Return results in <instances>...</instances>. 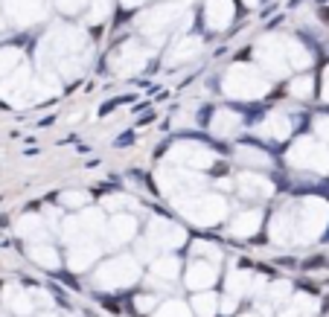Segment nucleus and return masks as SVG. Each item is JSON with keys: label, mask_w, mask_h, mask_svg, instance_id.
<instances>
[{"label": "nucleus", "mask_w": 329, "mask_h": 317, "mask_svg": "<svg viewBox=\"0 0 329 317\" xmlns=\"http://www.w3.org/2000/svg\"><path fill=\"white\" fill-rule=\"evenodd\" d=\"M175 207L181 210L184 218H189L192 224H201V227H213L224 218L227 212V201L222 195H187V198H178Z\"/></svg>", "instance_id": "f257e3e1"}, {"label": "nucleus", "mask_w": 329, "mask_h": 317, "mask_svg": "<svg viewBox=\"0 0 329 317\" xmlns=\"http://www.w3.org/2000/svg\"><path fill=\"white\" fill-rule=\"evenodd\" d=\"M224 94L230 99H259L268 94V82L248 64H236L224 76Z\"/></svg>", "instance_id": "f03ea898"}, {"label": "nucleus", "mask_w": 329, "mask_h": 317, "mask_svg": "<svg viewBox=\"0 0 329 317\" xmlns=\"http://www.w3.org/2000/svg\"><path fill=\"white\" fill-rule=\"evenodd\" d=\"M169 163H175L178 169H207V166L216 163V154L201 146V143H192V140H181L169 149Z\"/></svg>", "instance_id": "7ed1b4c3"}, {"label": "nucleus", "mask_w": 329, "mask_h": 317, "mask_svg": "<svg viewBox=\"0 0 329 317\" xmlns=\"http://www.w3.org/2000/svg\"><path fill=\"white\" fill-rule=\"evenodd\" d=\"M157 180H160L163 195H169L172 201L187 198V195H195V192L201 189V184H204V177L195 175L192 169H178V172L166 169V172H160V175H157Z\"/></svg>", "instance_id": "20e7f679"}, {"label": "nucleus", "mask_w": 329, "mask_h": 317, "mask_svg": "<svg viewBox=\"0 0 329 317\" xmlns=\"http://www.w3.org/2000/svg\"><path fill=\"white\" fill-rule=\"evenodd\" d=\"M149 239L157 242V245L163 247H178L187 242V233H184V227L175 221H166V218H154L149 224Z\"/></svg>", "instance_id": "39448f33"}, {"label": "nucleus", "mask_w": 329, "mask_h": 317, "mask_svg": "<svg viewBox=\"0 0 329 317\" xmlns=\"http://www.w3.org/2000/svg\"><path fill=\"white\" fill-rule=\"evenodd\" d=\"M99 277H102V282H108V285H126V282H131L137 277V265H134L129 256H119V259H114V262H108L105 268L99 270Z\"/></svg>", "instance_id": "423d86ee"}, {"label": "nucleus", "mask_w": 329, "mask_h": 317, "mask_svg": "<svg viewBox=\"0 0 329 317\" xmlns=\"http://www.w3.org/2000/svg\"><path fill=\"white\" fill-rule=\"evenodd\" d=\"M289 160H292L294 166H312V169H317V172H323V169H326V163H323L326 157L317 152V149H315L309 140H300V143H297L292 152H289Z\"/></svg>", "instance_id": "0eeeda50"}, {"label": "nucleus", "mask_w": 329, "mask_h": 317, "mask_svg": "<svg viewBox=\"0 0 329 317\" xmlns=\"http://www.w3.org/2000/svg\"><path fill=\"white\" fill-rule=\"evenodd\" d=\"M239 192L248 195V198H268L271 192H274V184H271L265 175L242 172V175H239Z\"/></svg>", "instance_id": "6e6552de"}, {"label": "nucleus", "mask_w": 329, "mask_h": 317, "mask_svg": "<svg viewBox=\"0 0 329 317\" xmlns=\"http://www.w3.org/2000/svg\"><path fill=\"white\" fill-rule=\"evenodd\" d=\"M105 230H108V239L114 245H122V242L134 239V233H137V218L134 215H126V212H117Z\"/></svg>", "instance_id": "1a4fd4ad"}, {"label": "nucleus", "mask_w": 329, "mask_h": 317, "mask_svg": "<svg viewBox=\"0 0 329 317\" xmlns=\"http://www.w3.org/2000/svg\"><path fill=\"white\" fill-rule=\"evenodd\" d=\"M259 134L268 137V140H285L292 134V122L282 114H268V117L259 122Z\"/></svg>", "instance_id": "9d476101"}, {"label": "nucleus", "mask_w": 329, "mask_h": 317, "mask_svg": "<svg viewBox=\"0 0 329 317\" xmlns=\"http://www.w3.org/2000/svg\"><path fill=\"white\" fill-rule=\"evenodd\" d=\"M239 125H242V117L236 111H216L213 114V122H210L216 137H233L236 131H239Z\"/></svg>", "instance_id": "9b49d317"}, {"label": "nucleus", "mask_w": 329, "mask_h": 317, "mask_svg": "<svg viewBox=\"0 0 329 317\" xmlns=\"http://www.w3.org/2000/svg\"><path fill=\"white\" fill-rule=\"evenodd\" d=\"M259 224H262V212L259 210H242L233 218V233L248 239V236H254L259 230Z\"/></svg>", "instance_id": "f8f14e48"}, {"label": "nucleus", "mask_w": 329, "mask_h": 317, "mask_svg": "<svg viewBox=\"0 0 329 317\" xmlns=\"http://www.w3.org/2000/svg\"><path fill=\"white\" fill-rule=\"evenodd\" d=\"M323 218H326V204L323 201H306L303 204V230H312V233H317L320 230V224H323Z\"/></svg>", "instance_id": "ddd939ff"}, {"label": "nucleus", "mask_w": 329, "mask_h": 317, "mask_svg": "<svg viewBox=\"0 0 329 317\" xmlns=\"http://www.w3.org/2000/svg\"><path fill=\"white\" fill-rule=\"evenodd\" d=\"M236 157H239L242 163H248V166H259V169L271 166V154H268V152H262V149H254V146H239V149H236Z\"/></svg>", "instance_id": "4468645a"}, {"label": "nucleus", "mask_w": 329, "mask_h": 317, "mask_svg": "<svg viewBox=\"0 0 329 317\" xmlns=\"http://www.w3.org/2000/svg\"><path fill=\"white\" fill-rule=\"evenodd\" d=\"M18 233L26 236V239H41V236L47 233L44 218H41V215H24V218L18 221Z\"/></svg>", "instance_id": "2eb2a0df"}, {"label": "nucleus", "mask_w": 329, "mask_h": 317, "mask_svg": "<svg viewBox=\"0 0 329 317\" xmlns=\"http://www.w3.org/2000/svg\"><path fill=\"white\" fill-rule=\"evenodd\" d=\"M79 224H82L85 233H99V230H105V224H102V212L91 210V207H85V210L79 212Z\"/></svg>", "instance_id": "dca6fc26"}, {"label": "nucleus", "mask_w": 329, "mask_h": 317, "mask_svg": "<svg viewBox=\"0 0 329 317\" xmlns=\"http://www.w3.org/2000/svg\"><path fill=\"white\" fill-rule=\"evenodd\" d=\"M289 230H292V215L289 212H277L274 221H271V239L274 242H285L289 239Z\"/></svg>", "instance_id": "f3484780"}, {"label": "nucleus", "mask_w": 329, "mask_h": 317, "mask_svg": "<svg viewBox=\"0 0 329 317\" xmlns=\"http://www.w3.org/2000/svg\"><path fill=\"white\" fill-rule=\"evenodd\" d=\"M96 256V247L94 245H73L70 250V268H85L91 259Z\"/></svg>", "instance_id": "a211bd4d"}, {"label": "nucleus", "mask_w": 329, "mask_h": 317, "mask_svg": "<svg viewBox=\"0 0 329 317\" xmlns=\"http://www.w3.org/2000/svg\"><path fill=\"white\" fill-rule=\"evenodd\" d=\"M29 256L35 259V262H41L44 268H59V256H56V250L50 245H35L29 250Z\"/></svg>", "instance_id": "6ab92c4d"}, {"label": "nucleus", "mask_w": 329, "mask_h": 317, "mask_svg": "<svg viewBox=\"0 0 329 317\" xmlns=\"http://www.w3.org/2000/svg\"><path fill=\"white\" fill-rule=\"evenodd\" d=\"M91 195L82 189H70V192H61V207H70V210H85Z\"/></svg>", "instance_id": "aec40b11"}, {"label": "nucleus", "mask_w": 329, "mask_h": 317, "mask_svg": "<svg viewBox=\"0 0 329 317\" xmlns=\"http://www.w3.org/2000/svg\"><path fill=\"white\" fill-rule=\"evenodd\" d=\"M119 67L117 70H122V73H131V70H137V67H143V64H146V56H134V47H126L122 50V59L117 61Z\"/></svg>", "instance_id": "412c9836"}, {"label": "nucleus", "mask_w": 329, "mask_h": 317, "mask_svg": "<svg viewBox=\"0 0 329 317\" xmlns=\"http://www.w3.org/2000/svg\"><path fill=\"white\" fill-rule=\"evenodd\" d=\"M18 59H21V56H18V50H3V53H0V82H3V79H9V73L15 70Z\"/></svg>", "instance_id": "4be33fe9"}, {"label": "nucleus", "mask_w": 329, "mask_h": 317, "mask_svg": "<svg viewBox=\"0 0 329 317\" xmlns=\"http://www.w3.org/2000/svg\"><path fill=\"white\" fill-rule=\"evenodd\" d=\"M187 282L189 285H207V282H213V268H207V265H192Z\"/></svg>", "instance_id": "5701e85b"}, {"label": "nucleus", "mask_w": 329, "mask_h": 317, "mask_svg": "<svg viewBox=\"0 0 329 317\" xmlns=\"http://www.w3.org/2000/svg\"><path fill=\"white\" fill-rule=\"evenodd\" d=\"M134 201L129 198V195H111V198H105V207L108 210H114V212H122L126 207H131Z\"/></svg>", "instance_id": "b1692460"}, {"label": "nucleus", "mask_w": 329, "mask_h": 317, "mask_svg": "<svg viewBox=\"0 0 329 317\" xmlns=\"http://www.w3.org/2000/svg\"><path fill=\"white\" fill-rule=\"evenodd\" d=\"M227 15H230V6H227V3H213L210 6V24L213 21H216V24H224Z\"/></svg>", "instance_id": "393cba45"}, {"label": "nucleus", "mask_w": 329, "mask_h": 317, "mask_svg": "<svg viewBox=\"0 0 329 317\" xmlns=\"http://www.w3.org/2000/svg\"><path fill=\"white\" fill-rule=\"evenodd\" d=\"M154 270H157L160 277H175V274H178V259H172V256H169V259H160Z\"/></svg>", "instance_id": "a878e982"}, {"label": "nucleus", "mask_w": 329, "mask_h": 317, "mask_svg": "<svg viewBox=\"0 0 329 317\" xmlns=\"http://www.w3.org/2000/svg\"><path fill=\"white\" fill-rule=\"evenodd\" d=\"M292 94L294 96H309L312 94V82H309V79H297V82L292 84Z\"/></svg>", "instance_id": "bb28decb"}, {"label": "nucleus", "mask_w": 329, "mask_h": 317, "mask_svg": "<svg viewBox=\"0 0 329 317\" xmlns=\"http://www.w3.org/2000/svg\"><path fill=\"white\" fill-rule=\"evenodd\" d=\"M195 44H198V41H189V47H181L175 53V56H172V61H178V59H187V56H192V53H195Z\"/></svg>", "instance_id": "cd10ccee"}, {"label": "nucleus", "mask_w": 329, "mask_h": 317, "mask_svg": "<svg viewBox=\"0 0 329 317\" xmlns=\"http://www.w3.org/2000/svg\"><path fill=\"white\" fill-rule=\"evenodd\" d=\"M210 300H213V297H198V308L204 311V314H210V311H213V303H210Z\"/></svg>", "instance_id": "c85d7f7f"}, {"label": "nucleus", "mask_w": 329, "mask_h": 317, "mask_svg": "<svg viewBox=\"0 0 329 317\" xmlns=\"http://www.w3.org/2000/svg\"><path fill=\"white\" fill-rule=\"evenodd\" d=\"M317 131H320V134H326V137H329V119H320V122H317Z\"/></svg>", "instance_id": "c756f323"}]
</instances>
